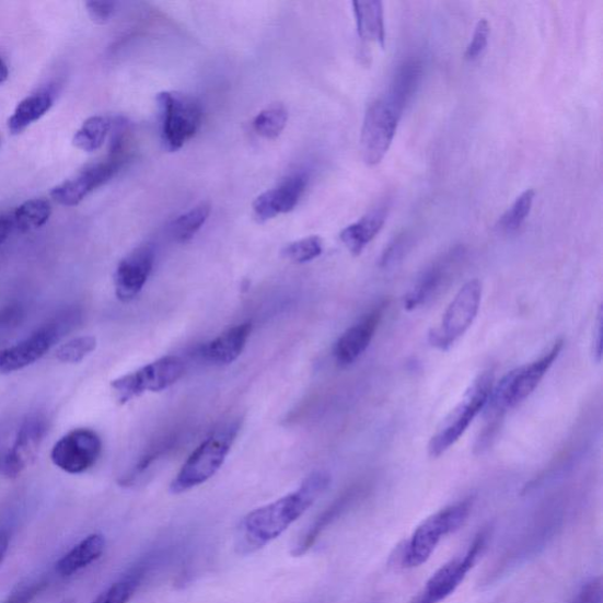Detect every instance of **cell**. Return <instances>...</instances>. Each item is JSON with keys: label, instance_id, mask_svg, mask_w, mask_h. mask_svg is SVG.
I'll return each mask as SVG.
<instances>
[{"label": "cell", "instance_id": "obj_1", "mask_svg": "<svg viewBox=\"0 0 603 603\" xmlns=\"http://www.w3.org/2000/svg\"><path fill=\"white\" fill-rule=\"evenodd\" d=\"M331 482L327 472H314L297 491L253 510L239 525L236 552L241 555L252 554L280 537L329 488Z\"/></svg>", "mask_w": 603, "mask_h": 603}, {"label": "cell", "instance_id": "obj_15", "mask_svg": "<svg viewBox=\"0 0 603 603\" xmlns=\"http://www.w3.org/2000/svg\"><path fill=\"white\" fill-rule=\"evenodd\" d=\"M121 163V158L111 156L109 160L92 164L57 185L51 190V197L63 207L79 206L92 192L109 182L118 173Z\"/></svg>", "mask_w": 603, "mask_h": 603}, {"label": "cell", "instance_id": "obj_11", "mask_svg": "<svg viewBox=\"0 0 603 603\" xmlns=\"http://www.w3.org/2000/svg\"><path fill=\"white\" fill-rule=\"evenodd\" d=\"M488 533H478L465 555L442 566L428 580L424 591L411 603H440L451 596L486 549Z\"/></svg>", "mask_w": 603, "mask_h": 603}, {"label": "cell", "instance_id": "obj_25", "mask_svg": "<svg viewBox=\"0 0 603 603\" xmlns=\"http://www.w3.org/2000/svg\"><path fill=\"white\" fill-rule=\"evenodd\" d=\"M53 105L54 95L49 90H40L36 94L26 97L15 107L13 115L10 117L9 130L13 135L22 134L31 124L48 114Z\"/></svg>", "mask_w": 603, "mask_h": 603}, {"label": "cell", "instance_id": "obj_32", "mask_svg": "<svg viewBox=\"0 0 603 603\" xmlns=\"http://www.w3.org/2000/svg\"><path fill=\"white\" fill-rule=\"evenodd\" d=\"M142 575L141 570L134 571L129 577L112 584L91 603H128L141 583Z\"/></svg>", "mask_w": 603, "mask_h": 603}, {"label": "cell", "instance_id": "obj_44", "mask_svg": "<svg viewBox=\"0 0 603 603\" xmlns=\"http://www.w3.org/2000/svg\"><path fill=\"white\" fill-rule=\"evenodd\" d=\"M58 603H76V601L73 599H67V600L60 601Z\"/></svg>", "mask_w": 603, "mask_h": 603}, {"label": "cell", "instance_id": "obj_6", "mask_svg": "<svg viewBox=\"0 0 603 603\" xmlns=\"http://www.w3.org/2000/svg\"><path fill=\"white\" fill-rule=\"evenodd\" d=\"M158 103L163 148L169 152L178 151L198 132L202 106L192 96L170 91L161 92Z\"/></svg>", "mask_w": 603, "mask_h": 603}, {"label": "cell", "instance_id": "obj_27", "mask_svg": "<svg viewBox=\"0 0 603 603\" xmlns=\"http://www.w3.org/2000/svg\"><path fill=\"white\" fill-rule=\"evenodd\" d=\"M112 130V121L103 116L90 117L77 130L72 143L77 149L85 152H95L101 149L107 135Z\"/></svg>", "mask_w": 603, "mask_h": 603}, {"label": "cell", "instance_id": "obj_14", "mask_svg": "<svg viewBox=\"0 0 603 603\" xmlns=\"http://www.w3.org/2000/svg\"><path fill=\"white\" fill-rule=\"evenodd\" d=\"M48 432V424L40 414L31 415L21 426L10 451L0 462V472L8 478L19 477L36 461Z\"/></svg>", "mask_w": 603, "mask_h": 603}, {"label": "cell", "instance_id": "obj_29", "mask_svg": "<svg viewBox=\"0 0 603 603\" xmlns=\"http://www.w3.org/2000/svg\"><path fill=\"white\" fill-rule=\"evenodd\" d=\"M535 198L533 189L525 190L500 218L497 229L502 234H514L522 227L532 211Z\"/></svg>", "mask_w": 603, "mask_h": 603}, {"label": "cell", "instance_id": "obj_33", "mask_svg": "<svg viewBox=\"0 0 603 603\" xmlns=\"http://www.w3.org/2000/svg\"><path fill=\"white\" fill-rule=\"evenodd\" d=\"M323 253V242L318 236L302 239L288 244L283 250V256L298 265L312 262Z\"/></svg>", "mask_w": 603, "mask_h": 603}, {"label": "cell", "instance_id": "obj_5", "mask_svg": "<svg viewBox=\"0 0 603 603\" xmlns=\"http://www.w3.org/2000/svg\"><path fill=\"white\" fill-rule=\"evenodd\" d=\"M471 512L472 501L463 500L429 517L416 529L408 541L405 553L402 555V565L406 568H415L426 564L440 541L459 531L467 521Z\"/></svg>", "mask_w": 603, "mask_h": 603}, {"label": "cell", "instance_id": "obj_10", "mask_svg": "<svg viewBox=\"0 0 603 603\" xmlns=\"http://www.w3.org/2000/svg\"><path fill=\"white\" fill-rule=\"evenodd\" d=\"M70 323V316L58 317L44 324L21 343L0 351V373H14L39 361L59 341Z\"/></svg>", "mask_w": 603, "mask_h": 603}, {"label": "cell", "instance_id": "obj_21", "mask_svg": "<svg viewBox=\"0 0 603 603\" xmlns=\"http://www.w3.org/2000/svg\"><path fill=\"white\" fill-rule=\"evenodd\" d=\"M389 205H379L367 212L363 218L343 230V243L353 256H360L367 245L373 241L389 219Z\"/></svg>", "mask_w": 603, "mask_h": 603}, {"label": "cell", "instance_id": "obj_8", "mask_svg": "<svg viewBox=\"0 0 603 603\" xmlns=\"http://www.w3.org/2000/svg\"><path fill=\"white\" fill-rule=\"evenodd\" d=\"M184 375V364L177 357H165L144 366L134 373L112 382V389L120 405L146 393L163 392Z\"/></svg>", "mask_w": 603, "mask_h": 603}, {"label": "cell", "instance_id": "obj_7", "mask_svg": "<svg viewBox=\"0 0 603 603\" xmlns=\"http://www.w3.org/2000/svg\"><path fill=\"white\" fill-rule=\"evenodd\" d=\"M483 283L472 280L463 286L448 305L438 327L429 333V344L439 349H451L465 335L480 311Z\"/></svg>", "mask_w": 603, "mask_h": 603}, {"label": "cell", "instance_id": "obj_12", "mask_svg": "<svg viewBox=\"0 0 603 603\" xmlns=\"http://www.w3.org/2000/svg\"><path fill=\"white\" fill-rule=\"evenodd\" d=\"M102 453V440L88 428L73 429L53 448L54 465L68 474H82L96 465Z\"/></svg>", "mask_w": 603, "mask_h": 603}, {"label": "cell", "instance_id": "obj_28", "mask_svg": "<svg viewBox=\"0 0 603 603\" xmlns=\"http://www.w3.org/2000/svg\"><path fill=\"white\" fill-rule=\"evenodd\" d=\"M211 206L202 202L185 212L172 224V236L178 243L190 242L209 219Z\"/></svg>", "mask_w": 603, "mask_h": 603}, {"label": "cell", "instance_id": "obj_16", "mask_svg": "<svg viewBox=\"0 0 603 603\" xmlns=\"http://www.w3.org/2000/svg\"><path fill=\"white\" fill-rule=\"evenodd\" d=\"M154 263V251L150 244L137 247L119 262L115 272V290L119 301L135 300L148 282Z\"/></svg>", "mask_w": 603, "mask_h": 603}, {"label": "cell", "instance_id": "obj_40", "mask_svg": "<svg viewBox=\"0 0 603 603\" xmlns=\"http://www.w3.org/2000/svg\"><path fill=\"white\" fill-rule=\"evenodd\" d=\"M11 213H0V245L4 244L14 231Z\"/></svg>", "mask_w": 603, "mask_h": 603}, {"label": "cell", "instance_id": "obj_2", "mask_svg": "<svg viewBox=\"0 0 603 603\" xmlns=\"http://www.w3.org/2000/svg\"><path fill=\"white\" fill-rule=\"evenodd\" d=\"M240 429L239 420H231L216 428L184 463L170 486V491L182 494L209 482L224 465Z\"/></svg>", "mask_w": 603, "mask_h": 603}, {"label": "cell", "instance_id": "obj_42", "mask_svg": "<svg viewBox=\"0 0 603 603\" xmlns=\"http://www.w3.org/2000/svg\"><path fill=\"white\" fill-rule=\"evenodd\" d=\"M18 316V312L12 306H7L0 311V329L8 326V324Z\"/></svg>", "mask_w": 603, "mask_h": 603}, {"label": "cell", "instance_id": "obj_17", "mask_svg": "<svg viewBox=\"0 0 603 603\" xmlns=\"http://www.w3.org/2000/svg\"><path fill=\"white\" fill-rule=\"evenodd\" d=\"M386 305H389L386 302L376 305L338 338L334 348V357L338 366L348 367L362 357L379 329Z\"/></svg>", "mask_w": 603, "mask_h": 603}, {"label": "cell", "instance_id": "obj_41", "mask_svg": "<svg viewBox=\"0 0 603 603\" xmlns=\"http://www.w3.org/2000/svg\"><path fill=\"white\" fill-rule=\"evenodd\" d=\"M10 547V535L7 531H0V566L5 560Z\"/></svg>", "mask_w": 603, "mask_h": 603}, {"label": "cell", "instance_id": "obj_4", "mask_svg": "<svg viewBox=\"0 0 603 603\" xmlns=\"http://www.w3.org/2000/svg\"><path fill=\"white\" fill-rule=\"evenodd\" d=\"M494 386L492 371L488 370L478 375L469 385L457 406L445 417L434 436H432L428 453L438 459L465 434L475 417L480 414L488 404Z\"/></svg>", "mask_w": 603, "mask_h": 603}, {"label": "cell", "instance_id": "obj_19", "mask_svg": "<svg viewBox=\"0 0 603 603\" xmlns=\"http://www.w3.org/2000/svg\"><path fill=\"white\" fill-rule=\"evenodd\" d=\"M424 79V63L420 58L402 60L394 72L389 94L384 98L404 115L406 106L415 96Z\"/></svg>", "mask_w": 603, "mask_h": 603}, {"label": "cell", "instance_id": "obj_26", "mask_svg": "<svg viewBox=\"0 0 603 603\" xmlns=\"http://www.w3.org/2000/svg\"><path fill=\"white\" fill-rule=\"evenodd\" d=\"M51 206L43 198L28 199L12 212L14 229L27 233L44 227L50 220Z\"/></svg>", "mask_w": 603, "mask_h": 603}, {"label": "cell", "instance_id": "obj_36", "mask_svg": "<svg viewBox=\"0 0 603 603\" xmlns=\"http://www.w3.org/2000/svg\"><path fill=\"white\" fill-rule=\"evenodd\" d=\"M576 603H603L602 578L598 577L587 582L582 587Z\"/></svg>", "mask_w": 603, "mask_h": 603}, {"label": "cell", "instance_id": "obj_39", "mask_svg": "<svg viewBox=\"0 0 603 603\" xmlns=\"http://www.w3.org/2000/svg\"><path fill=\"white\" fill-rule=\"evenodd\" d=\"M43 583H35L25 589L19 591L18 593L12 594L3 603H31L42 591Z\"/></svg>", "mask_w": 603, "mask_h": 603}, {"label": "cell", "instance_id": "obj_43", "mask_svg": "<svg viewBox=\"0 0 603 603\" xmlns=\"http://www.w3.org/2000/svg\"><path fill=\"white\" fill-rule=\"evenodd\" d=\"M9 79V68L5 61L0 58V85L5 83Z\"/></svg>", "mask_w": 603, "mask_h": 603}, {"label": "cell", "instance_id": "obj_38", "mask_svg": "<svg viewBox=\"0 0 603 603\" xmlns=\"http://www.w3.org/2000/svg\"><path fill=\"white\" fill-rule=\"evenodd\" d=\"M602 334H603V312L602 306L599 308L598 318L593 334L592 352L596 363L602 360Z\"/></svg>", "mask_w": 603, "mask_h": 603}, {"label": "cell", "instance_id": "obj_13", "mask_svg": "<svg viewBox=\"0 0 603 603\" xmlns=\"http://www.w3.org/2000/svg\"><path fill=\"white\" fill-rule=\"evenodd\" d=\"M465 258L463 247H454L427 268L405 298L407 311H416L432 300L437 299L442 290L448 287L457 272L461 263Z\"/></svg>", "mask_w": 603, "mask_h": 603}, {"label": "cell", "instance_id": "obj_3", "mask_svg": "<svg viewBox=\"0 0 603 603\" xmlns=\"http://www.w3.org/2000/svg\"><path fill=\"white\" fill-rule=\"evenodd\" d=\"M564 339L556 341L538 360L510 371L492 391L488 401L489 424H499L503 415L530 397L544 380L564 349Z\"/></svg>", "mask_w": 603, "mask_h": 603}, {"label": "cell", "instance_id": "obj_20", "mask_svg": "<svg viewBox=\"0 0 603 603\" xmlns=\"http://www.w3.org/2000/svg\"><path fill=\"white\" fill-rule=\"evenodd\" d=\"M252 323L246 322L231 328L207 344L200 355L202 358L218 366H227L235 362L243 352L247 339L252 334Z\"/></svg>", "mask_w": 603, "mask_h": 603}, {"label": "cell", "instance_id": "obj_18", "mask_svg": "<svg viewBox=\"0 0 603 603\" xmlns=\"http://www.w3.org/2000/svg\"><path fill=\"white\" fill-rule=\"evenodd\" d=\"M306 187L304 174L286 178L278 187L259 195L253 204L254 218L258 223H266L278 214L295 209Z\"/></svg>", "mask_w": 603, "mask_h": 603}, {"label": "cell", "instance_id": "obj_23", "mask_svg": "<svg viewBox=\"0 0 603 603\" xmlns=\"http://www.w3.org/2000/svg\"><path fill=\"white\" fill-rule=\"evenodd\" d=\"M358 34L362 42L378 43L384 48L385 24L383 3L380 0H363L352 2Z\"/></svg>", "mask_w": 603, "mask_h": 603}, {"label": "cell", "instance_id": "obj_34", "mask_svg": "<svg viewBox=\"0 0 603 603\" xmlns=\"http://www.w3.org/2000/svg\"><path fill=\"white\" fill-rule=\"evenodd\" d=\"M490 35V25L486 19L477 22L473 38L467 46L465 54L466 59L475 60L480 57L487 48Z\"/></svg>", "mask_w": 603, "mask_h": 603}, {"label": "cell", "instance_id": "obj_24", "mask_svg": "<svg viewBox=\"0 0 603 603\" xmlns=\"http://www.w3.org/2000/svg\"><path fill=\"white\" fill-rule=\"evenodd\" d=\"M360 492L361 488L353 487L344 494L343 497L334 502L333 506L314 522L312 527L305 532L297 546L292 548L291 554L293 556H302L311 549L323 531L327 530L328 525L346 512L350 505L358 499Z\"/></svg>", "mask_w": 603, "mask_h": 603}, {"label": "cell", "instance_id": "obj_37", "mask_svg": "<svg viewBox=\"0 0 603 603\" xmlns=\"http://www.w3.org/2000/svg\"><path fill=\"white\" fill-rule=\"evenodd\" d=\"M90 18L95 23L103 25L109 22L115 13V3L112 2H88Z\"/></svg>", "mask_w": 603, "mask_h": 603}, {"label": "cell", "instance_id": "obj_9", "mask_svg": "<svg viewBox=\"0 0 603 603\" xmlns=\"http://www.w3.org/2000/svg\"><path fill=\"white\" fill-rule=\"evenodd\" d=\"M402 114L384 98L369 105L361 131V152L367 165L380 164L389 153Z\"/></svg>", "mask_w": 603, "mask_h": 603}, {"label": "cell", "instance_id": "obj_31", "mask_svg": "<svg viewBox=\"0 0 603 603\" xmlns=\"http://www.w3.org/2000/svg\"><path fill=\"white\" fill-rule=\"evenodd\" d=\"M97 348V339L94 336H81L70 339L56 350V358L63 363L76 364L82 362Z\"/></svg>", "mask_w": 603, "mask_h": 603}, {"label": "cell", "instance_id": "obj_30", "mask_svg": "<svg viewBox=\"0 0 603 603\" xmlns=\"http://www.w3.org/2000/svg\"><path fill=\"white\" fill-rule=\"evenodd\" d=\"M288 112L281 104H275L260 112L254 119V130L267 139L280 137L287 127Z\"/></svg>", "mask_w": 603, "mask_h": 603}, {"label": "cell", "instance_id": "obj_22", "mask_svg": "<svg viewBox=\"0 0 603 603\" xmlns=\"http://www.w3.org/2000/svg\"><path fill=\"white\" fill-rule=\"evenodd\" d=\"M106 546L102 534H91L77 544L63 558L56 564V571L61 578H69L82 569L96 563Z\"/></svg>", "mask_w": 603, "mask_h": 603}, {"label": "cell", "instance_id": "obj_35", "mask_svg": "<svg viewBox=\"0 0 603 603\" xmlns=\"http://www.w3.org/2000/svg\"><path fill=\"white\" fill-rule=\"evenodd\" d=\"M409 245L410 241L407 235H399L395 239L384 251L381 258V267L390 268L395 266L396 263L405 257Z\"/></svg>", "mask_w": 603, "mask_h": 603}]
</instances>
